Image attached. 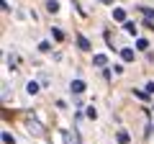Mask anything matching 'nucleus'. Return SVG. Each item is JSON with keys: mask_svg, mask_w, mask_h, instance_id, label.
<instances>
[{"mask_svg": "<svg viewBox=\"0 0 154 144\" xmlns=\"http://www.w3.org/2000/svg\"><path fill=\"white\" fill-rule=\"evenodd\" d=\"M26 131L31 134V136H44V126H41L36 118H28L26 121Z\"/></svg>", "mask_w": 154, "mask_h": 144, "instance_id": "nucleus-1", "label": "nucleus"}, {"mask_svg": "<svg viewBox=\"0 0 154 144\" xmlns=\"http://www.w3.org/2000/svg\"><path fill=\"white\" fill-rule=\"evenodd\" d=\"M62 142L64 144H80V136H77V131H64L62 134Z\"/></svg>", "mask_w": 154, "mask_h": 144, "instance_id": "nucleus-2", "label": "nucleus"}, {"mask_svg": "<svg viewBox=\"0 0 154 144\" xmlns=\"http://www.w3.org/2000/svg\"><path fill=\"white\" fill-rule=\"evenodd\" d=\"M85 88H88V85H85V80H75V83H72V93H75V95L85 93Z\"/></svg>", "mask_w": 154, "mask_h": 144, "instance_id": "nucleus-3", "label": "nucleus"}, {"mask_svg": "<svg viewBox=\"0 0 154 144\" xmlns=\"http://www.w3.org/2000/svg\"><path fill=\"white\" fill-rule=\"evenodd\" d=\"M134 57H136V54H134V49H121V59L123 62H134Z\"/></svg>", "mask_w": 154, "mask_h": 144, "instance_id": "nucleus-4", "label": "nucleus"}, {"mask_svg": "<svg viewBox=\"0 0 154 144\" xmlns=\"http://www.w3.org/2000/svg\"><path fill=\"white\" fill-rule=\"evenodd\" d=\"M113 21H126V11L123 8H113Z\"/></svg>", "mask_w": 154, "mask_h": 144, "instance_id": "nucleus-5", "label": "nucleus"}, {"mask_svg": "<svg viewBox=\"0 0 154 144\" xmlns=\"http://www.w3.org/2000/svg\"><path fill=\"white\" fill-rule=\"evenodd\" d=\"M77 46H80L82 52H90V41L85 39V36H77Z\"/></svg>", "mask_w": 154, "mask_h": 144, "instance_id": "nucleus-6", "label": "nucleus"}, {"mask_svg": "<svg viewBox=\"0 0 154 144\" xmlns=\"http://www.w3.org/2000/svg\"><path fill=\"white\" fill-rule=\"evenodd\" d=\"M116 142H118V144H128V142H131V139H128V134H126V131H123V129H121V131L116 134Z\"/></svg>", "mask_w": 154, "mask_h": 144, "instance_id": "nucleus-7", "label": "nucleus"}, {"mask_svg": "<svg viewBox=\"0 0 154 144\" xmlns=\"http://www.w3.org/2000/svg\"><path fill=\"white\" fill-rule=\"evenodd\" d=\"M123 28H126V33L136 36V23H131V21H123Z\"/></svg>", "mask_w": 154, "mask_h": 144, "instance_id": "nucleus-8", "label": "nucleus"}, {"mask_svg": "<svg viewBox=\"0 0 154 144\" xmlns=\"http://www.w3.org/2000/svg\"><path fill=\"white\" fill-rule=\"evenodd\" d=\"M95 64H98V67H105V64H108V57H105V54H95Z\"/></svg>", "mask_w": 154, "mask_h": 144, "instance_id": "nucleus-9", "label": "nucleus"}, {"mask_svg": "<svg viewBox=\"0 0 154 144\" xmlns=\"http://www.w3.org/2000/svg\"><path fill=\"white\" fill-rule=\"evenodd\" d=\"M136 49H139V52H146V49H149V41H146V39H136Z\"/></svg>", "mask_w": 154, "mask_h": 144, "instance_id": "nucleus-10", "label": "nucleus"}, {"mask_svg": "<svg viewBox=\"0 0 154 144\" xmlns=\"http://www.w3.org/2000/svg\"><path fill=\"white\" fill-rule=\"evenodd\" d=\"M46 11H49V13H57V11H59V3H57V0H49V3H46Z\"/></svg>", "mask_w": 154, "mask_h": 144, "instance_id": "nucleus-11", "label": "nucleus"}, {"mask_svg": "<svg viewBox=\"0 0 154 144\" xmlns=\"http://www.w3.org/2000/svg\"><path fill=\"white\" fill-rule=\"evenodd\" d=\"M51 36H54L57 41H62L64 39V31H62V28H51Z\"/></svg>", "mask_w": 154, "mask_h": 144, "instance_id": "nucleus-12", "label": "nucleus"}, {"mask_svg": "<svg viewBox=\"0 0 154 144\" xmlns=\"http://www.w3.org/2000/svg\"><path fill=\"white\" fill-rule=\"evenodd\" d=\"M3 144H16V139H13V134L3 131Z\"/></svg>", "mask_w": 154, "mask_h": 144, "instance_id": "nucleus-13", "label": "nucleus"}, {"mask_svg": "<svg viewBox=\"0 0 154 144\" xmlns=\"http://www.w3.org/2000/svg\"><path fill=\"white\" fill-rule=\"evenodd\" d=\"M26 90H28L31 95H33V93H38V83H28V85H26Z\"/></svg>", "mask_w": 154, "mask_h": 144, "instance_id": "nucleus-14", "label": "nucleus"}, {"mask_svg": "<svg viewBox=\"0 0 154 144\" xmlns=\"http://www.w3.org/2000/svg\"><path fill=\"white\" fill-rule=\"evenodd\" d=\"M136 98H139V100H146L149 93H146V90H136Z\"/></svg>", "mask_w": 154, "mask_h": 144, "instance_id": "nucleus-15", "label": "nucleus"}, {"mask_svg": "<svg viewBox=\"0 0 154 144\" xmlns=\"http://www.w3.org/2000/svg\"><path fill=\"white\" fill-rule=\"evenodd\" d=\"M38 49H41V52H49L51 44H49V41H41V44H38Z\"/></svg>", "mask_w": 154, "mask_h": 144, "instance_id": "nucleus-16", "label": "nucleus"}, {"mask_svg": "<svg viewBox=\"0 0 154 144\" xmlns=\"http://www.w3.org/2000/svg\"><path fill=\"white\" fill-rule=\"evenodd\" d=\"M85 113H88V118H95V116H98V111H95L93 105H90V108H88V111H85Z\"/></svg>", "mask_w": 154, "mask_h": 144, "instance_id": "nucleus-17", "label": "nucleus"}, {"mask_svg": "<svg viewBox=\"0 0 154 144\" xmlns=\"http://www.w3.org/2000/svg\"><path fill=\"white\" fill-rule=\"evenodd\" d=\"M141 13H144L146 18H154V11H152V8H141Z\"/></svg>", "mask_w": 154, "mask_h": 144, "instance_id": "nucleus-18", "label": "nucleus"}, {"mask_svg": "<svg viewBox=\"0 0 154 144\" xmlns=\"http://www.w3.org/2000/svg\"><path fill=\"white\" fill-rule=\"evenodd\" d=\"M144 90H146V93L152 95V93H154V83H146V88H144Z\"/></svg>", "mask_w": 154, "mask_h": 144, "instance_id": "nucleus-19", "label": "nucleus"}, {"mask_svg": "<svg viewBox=\"0 0 154 144\" xmlns=\"http://www.w3.org/2000/svg\"><path fill=\"white\" fill-rule=\"evenodd\" d=\"M100 3H105V5H110V3H113V0H100Z\"/></svg>", "mask_w": 154, "mask_h": 144, "instance_id": "nucleus-20", "label": "nucleus"}]
</instances>
